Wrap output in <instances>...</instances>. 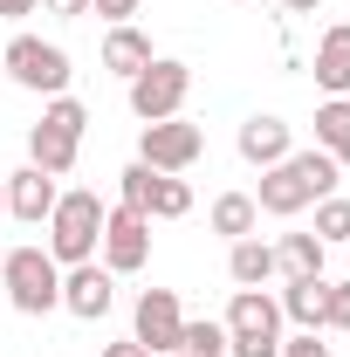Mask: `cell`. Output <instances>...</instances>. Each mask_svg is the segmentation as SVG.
I'll list each match as a JSON object with an SVG mask.
<instances>
[{
  "mask_svg": "<svg viewBox=\"0 0 350 357\" xmlns=\"http://www.w3.org/2000/svg\"><path fill=\"white\" fill-rule=\"evenodd\" d=\"M275 7H282V14H316L323 0H275Z\"/></svg>",
  "mask_w": 350,
  "mask_h": 357,
  "instance_id": "obj_31",
  "label": "cell"
},
{
  "mask_svg": "<svg viewBox=\"0 0 350 357\" xmlns=\"http://www.w3.org/2000/svg\"><path fill=\"white\" fill-rule=\"evenodd\" d=\"M178 357H227V323L220 316H185V330H178Z\"/></svg>",
  "mask_w": 350,
  "mask_h": 357,
  "instance_id": "obj_22",
  "label": "cell"
},
{
  "mask_svg": "<svg viewBox=\"0 0 350 357\" xmlns=\"http://www.w3.org/2000/svg\"><path fill=\"white\" fill-rule=\"evenodd\" d=\"M323 248H344L350 241V199L344 192H330V199H316V227H309Z\"/></svg>",
  "mask_w": 350,
  "mask_h": 357,
  "instance_id": "obj_23",
  "label": "cell"
},
{
  "mask_svg": "<svg viewBox=\"0 0 350 357\" xmlns=\"http://www.w3.org/2000/svg\"><path fill=\"white\" fill-rule=\"evenodd\" d=\"M151 261V220L137 206H110L103 213V268L110 275H137Z\"/></svg>",
  "mask_w": 350,
  "mask_h": 357,
  "instance_id": "obj_9",
  "label": "cell"
},
{
  "mask_svg": "<svg viewBox=\"0 0 350 357\" xmlns=\"http://www.w3.org/2000/svg\"><path fill=\"white\" fill-rule=\"evenodd\" d=\"M199 151H206V131L185 124V117H158V124L137 131V158H144L151 172H192Z\"/></svg>",
  "mask_w": 350,
  "mask_h": 357,
  "instance_id": "obj_8",
  "label": "cell"
},
{
  "mask_svg": "<svg viewBox=\"0 0 350 357\" xmlns=\"http://www.w3.org/2000/svg\"><path fill=\"white\" fill-rule=\"evenodd\" d=\"M42 7L55 14V21H83V14H89V0H42Z\"/></svg>",
  "mask_w": 350,
  "mask_h": 357,
  "instance_id": "obj_28",
  "label": "cell"
},
{
  "mask_svg": "<svg viewBox=\"0 0 350 357\" xmlns=\"http://www.w3.org/2000/svg\"><path fill=\"white\" fill-rule=\"evenodd\" d=\"M254 227H261L254 192H220V199H213V234H227V241H248Z\"/></svg>",
  "mask_w": 350,
  "mask_h": 357,
  "instance_id": "obj_20",
  "label": "cell"
},
{
  "mask_svg": "<svg viewBox=\"0 0 350 357\" xmlns=\"http://www.w3.org/2000/svg\"><path fill=\"white\" fill-rule=\"evenodd\" d=\"M0 62H7L14 83L35 89V96H69V76H76V69H69V48H62V42H42V35H14Z\"/></svg>",
  "mask_w": 350,
  "mask_h": 357,
  "instance_id": "obj_7",
  "label": "cell"
},
{
  "mask_svg": "<svg viewBox=\"0 0 350 357\" xmlns=\"http://www.w3.org/2000/svg\"><path fill=\"white\" fill-rule=\"evenodd\" d=\"M103 357H151V351H144L137 337H124V344H103Z\"/></svg>",
  "mask_w": 350,
  "mask_h": 357,
  "instance_id": "obj_29",
  "label": "cell"
},
{
  "mask_svg": "<svg viewBox=\"0 0 350 357\" xmlns=\"http://www.w3.org/2000/svg\"><path fill=\"white\" fill-rule=\"evenodd\" d=\"M323 255H330V248H323L316 234H282V241H275V275H282V282L323 275Z\"/></svg>",
  "mask_w": 350,
  "mask_h": 357,
  "instance_id": "obj_17",
  "label": "cell"
},
{
  "mask_svg": "<svg viewBox=\"0 0 350 357\" xmlns=\"http://www.w3.org/2000/svg\"><path fill=\"white\" fill-rule=\"evenodd\" d=\"M337 178H344V165L330 158V151H289L282 165H268L261 185H254V206H261L268 220H296L303 206H316V199H330L337 192Z\"/></svg>",
  "mask_w": 350,
  "mask_h": 357,
  "instance_id": "obj_1",
  "label": "cell"
},
{
  "mask_svg": "<svg viewBox=\"0 0 350 357\" xmlns=\"http://www.w3.org/2000/svg\"><path fill=\"white\" fill-rule=\"evenodd\" d=\"M0 282H7V303L21 316L62 310V268H55L48 248H14V255H0Z\"/></svg>",
  "mask_w": 350,
  "mask_h": 357,
  "instance_id": "obj_5",
  "label": "cell"
},
{
  "mask_svg": "<svg viewBox=\"0 0 350 357\" xmlns=\"http://www.w3.org/2000/svg\"><path fill=\"white\" fill-rule=\"evenodd\" d=\"M192 213V185L178 172H151V192H144V220H185Z\"/></svg>",
  "mask_w": 350,
  "mask_h": 357,
  "instance_id": "obj_19",
  "label": "cell"
},
{
  "mask_svg": "<svg viewBox=\"0 0 350 357\" xmlns=\"http://www.w3.org/2000/svg\"><path fill=\"white\" fill-rule=\"evenodd\" d=\"M220 323H227V357H282V303L268 289H234Z\"/></svg>",
  "mask_w": 350,
  "mask_h": 357,
  "instance_id": "obj_4",
  "label": "cell"
},
{
  "mask_svg": "<svg viewBox=\"0 0 350 357\" xmlns=\"http://www.w3.org/2000/svg\"><path fill=\"white\" fill-rule=\"evenodd\" d=\"M137 7H144V0H89V14H96V21H110V28H124Z\"/></svg>",
  "mask_w": 350,
  "mask_h": 357,
  "instance_id": "obj_26",
  "label": "cell"
},
{
  "mask_svg": "<svg viewBox=\"0 0 350 357\" xmlns=\"http://www.w3.org/2000/svg\"><path fill=\"white\" fill-rule=\"evenodd\" d=\"M323 330H350V275L344 282L323 275Z\"/></svg>",
  "mask_w": 350,
  "mask_h": 357,
  "instance_id": "obj_24",
  "label": "cell"
},
{
  "mask_svg": "<svg viewBox=\"0 0 350 357\" xmlns=\"http://www.w3.org/2000/svg\"><path fill=\"white\" fill-rule=\"evenodd\" d=\"M178 330H185V310H178V289H144L131 310V337L144 344L151 357L178 351Z\"/></svg>",
  "mask_w": 350,
  "mask_h": 357,
  "instance_id": "obj_10",
  "label": "cell"
},
{
  "mask_svg": "<svg viewBox=\"0 0 350 357\" xmlns=\"http://www.w3.org/2000/svg\"><path fill=\"white\" fill-rule=\"evenodd\" d=\"M42 0H0V21H21V14H35Z\"/></svg>",
  "mask_w": 350,
  "mask_h": 357,
  "instance_id": "obj_30",
  "label": "cell"
},
{
  "mask_svg": "<svg viewBox=\"0 0 350 357\" xmlns=\"http://www.w3.org/2000/svg\"><path fill=\"white\" fill-rule=\"evenodd\" d=\"M117 192H124L117 206H137V213H144V192H151V165H144V158H131V165L117 172Z\"/></svg>",
  "mask_w": 350,
  "mask_h": 357,
  "instance_id": "obj_25",
  "label": "cell"
},
{
  "mask_svg": "<svg viewBox=\"0 0 350 357\" xmlns=\"http://www.w3.org/2000/svg\"><path fill=\"white\" fill-rule=\"evenodd\" d=\"M83 131H89V103L83 96H48L42 124L28 131V165H42L48 178H69L83 158Z\"/></svg>",
  "mask_w": 350,
  "mask_h": 357,
  "instance_id": "obj_2",
  "label": "cell"
},
{
  "mask_svg": "<svg viewBox=\"0 0 350 357\" xmlns=\"http://www.w3.org/2000/svg\"><path fill=\"white\" fill-rule=\"evenodd\" d=\"M344 261H350V241H344Z\"/></svg>",
  "mask_w": 350,
  "mask_h": 357,
  "instance_id": "obj_34",
  "label": "cell"
},
{
  "mask_svg": "<svg viewBox=\"0 0 350 357\" xmlns=\"http://www.w3.org/2000/svg\"><path fill=\"white\" fill-rule=\"evenodd\" d=\"M0 185H7V220H28V227H42L55 213V199H62V185L42 165H21V172H7Z\"/></svg>",
  "mask_w": 350,
  "mask_h": 357,
  "instance_id": "obj_12",
  "label": "cell"
},
{
  "mask_svg": "<svg viewBox=\"0 0 350 357\" xmlns=\"http://www.w3.org/2000/svg\"><path fill=\"white\" fill-rule=\"evenodd\" d=\"M0 220H7V185H0Z\"/></svg>",
  "mask_w": 350,
  "mask_h": 357,
  "instance_id": "obj_33",
  "label": "cell"
},
{
  "mask_svg": "<svg viewBox=\"0 0 350 357\" xmlns=\"http://www.w3.org/2000/svg\"><path fill=\"white\" fill-rule=\"evenodd\" d=\"M337 165H344V172H350V144H344V151H337Z\"/></svg>",
  "mask_w": 350,
  "mask_h": 357,
  "instance_id": "obj_32",
  "label": "cell"
},
{
  "mask_svg": "<svg viewBox=\"0 0 350 357\" xmlns=\"http://www.w3.org/2000/svg\"><path fill=\"white\" fill-rule=\"evenodd\" d=\"M227 275H234L241 289H261V282H275V248H268L261 234H248V241H227Z\"/></svg>",
  "mask_w": 350,
  "mask_h": 357,
  "instance_id": "obj_16",
  "label": "cell"
},
{
  "mask_svg": "<svg viewBox=\"0 0 350 357\" xmlns=\"http://www.w3.org/2000/svg\"><path fill=\"white\" fill-rule=\"evenodd\" d=\"M316 89L323 96H350V21L316 35Z\"/></svg>",
  "mask_w": 350,
  "mask_h": 357,
  "instance_id": "obj_14",
  "label": "cell"
},
{
  "mask_svg": "<svg viewBox=\"0 0 350 357\" xmlns=\"http://www.w3.org/2000/svg\"><path fill=\"white\" fill-rule=\"evenodd\" d=\"M282 323L296 330H323V275H303V282H282Z\"/></svg>",
  "mask_w": 350,
  "mask_h": 357,
  "instance_id": "obj_18",
  "label": "cell"
},
{
  "mask_svg": "<svg viewBox=\"0 0 350 357\" xmlns=\"http://www.w3.org/2000/svg\"><path fill=\"white\" fill-rule=\"evenodd\" d=\"M103 199L89 192V185H76V192H62L55 199V213H48V255H55V268H76V261H96V248H103Z\"/></svg>",
  "mask_w": 350,
  "mask_h": 357,
  "instance_id": "obj_3",
  "label": "cell"
},
{
  "mask_svg": "<svg viewBox=\"0 0 350 357\" xmlns=\"http://www.w3.org/2000/svg\"><path fill=\"white\" fill-rule=\"evenodd\" d=\"M344 144H350V96H323L316 103V151L337 158Z\"/></svg>",
  "mask_w": 350,
  "mask_h": 357,
  "instance_id": "obj_21",
  "label": "cell"
},
{
  "mask_svg": "<svg viewBox=\"0 0 350 357\" xmlns=\"http://www.w3.org/2000/svg\"><path fill=\"white\" fill-rule=\"evenodd\" d=\"M103 69H110V76H124V83H131L137 69H151V35L131 28V21H124V28H110V35H103Z\"/></svg>",
  "mask_w": 350,
  "mask_h": 357,
  "instance_id": "obj_15",
  "label": "cell"
},
{
  "mask_svg": "<svg viewBox=\"0 0 350 357\" xmlns=\"http://www.w3.org/2000/svg\"><path fill=\"white\" fill-rule=\"evenodd\" d=\"M282 357H330V344H316V330H296L282 337Z\"/></svg>",
  "mask_w": 350,
  "mask_h": 357,
  "instance_id": "obj_27",
  "label": "cell"
},
{
  "mask_svg": "<svg viewBox=\"0 0 350 357\" xmlns=\"http://www.w3.org/2000/svg\"><path fill=\"white\" fill-rule=\"evenodd\" d=\"M234 144H241V158H248V165H261V172H268V165H282V158L296 151V131H289L282 117L254 110V117L241 124V137H234Z\"/></svg>",
  "mask_w": 350,
  "mask_h": 357,
  "instance_id": "obj_13",
  "label": "cell"
},
{
  "mask_svg": "<svg viewBox=\"0 0 350 357\" xmlns=\"http://www.w3.org/2000/svg\"><path fill=\"white\" fill-rule=\"evenodd\" d=\"M131 117L137 124H158V117H185V96H192V62H178V55H151V69H137L131 83Z\"/></svg>",
  "mask_w": 350,
  "mask_h": 357,
  "instance_id": "obj_6",
  "label": "cell"
},
{
  "mask_svg": "<svg viewBox=\"0 0 350 357\" xmlns=\"http://www.w3.org/2000/svg\"><path fill=\"white\" fill-rule=\"evenodd\" d=\"M62 310L83 316V323H103V316L117 310V275H110V268H96V261L62 268Z\"/></svg>",
  "mask_w": 350,
  "mask_h": 357,
  "instance_id": "obj_11",
  "label": "cell"
}]
</instances>
